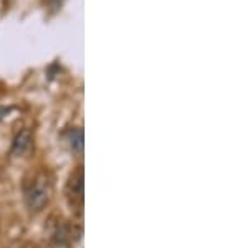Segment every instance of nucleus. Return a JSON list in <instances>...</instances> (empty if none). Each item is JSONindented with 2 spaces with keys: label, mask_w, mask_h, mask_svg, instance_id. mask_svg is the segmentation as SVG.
I'll return each instance as SVG.
<instances>
[{
  "label": "nucleus",
  "mask_w": 249,
  "mask_h": 248,
  "mask_svg": "<svg viewBox=\"0 0 249 248\" xmlns=\"http://www.w3.org/2000/svg\"><path fill=\"white\" fill-rule=\"evenodd\" d=\"M68 197L71 202L82 203L83 200V169L78 167V170L71 175L70 182H68Z\"/></svg>",
  "instance_id": "2"
},
{
  "label": "nucleus",
  "mask_w": 249,
  "mask_h": 248,
  "mask_svg": "<svg viewBox=\"0 0 249 248\" xmlns=\"http://www.w3.org/2000/svg\"><path fill=\"white\" fill-rule=\"evenodd\" d=\"M32 147V132L29 129L22 130L17 134V137L14 138V143H12V150L10 153L12 155H23L30 150Z\"/></svg>",
  "instance_id": "3"
},
{
  "label": "nucleus",
  "mask_w": 249,
  "mask_h": 248,
  "mask_svg": "<svg viewBox=\"0 0 249 248\" xmlns=\"http://www.w3.org/2000/svg\"><path fill=\"white\" fill-rule=\"evenodd\" d=\"M47 3H48V5H50L52 9H53V10H57L58 7H60V5H62V3H63V0H47Z\"/></svg>",
  "instance_id": "5"
},
{
  "label": "nucleus",
  "mask_w": 249,
  "mask_h": 248,
  "mask_svg": "<svg viewBox=\"0 0 249 248\" xmlns=\"http://www.w3.org/2000/svg\"><path fill=\"white\" fill-rule=\"evenodd\" d=\"M68 147H70V150L73 152V153H82L83 152V142H85V138H83V130L82 129H73L68 132Z\"/></svg>",
  "instance_id": "4"
},
{
  "label": "nucleus",
  "mask_w": 249,
  "mask_h": 248,
  "mask_svg": "<svg viewBox=\"0 0 249 248\" xmlns=\"http://www.w3.org/2000/svg\"><path fill=\"white\" fill-rule=\"evenodd\" d=\"M52 189H50V182L45 177H40L35 182L30 183V187L25 191V202L27 207L32 211H40L43 207L47 205L48 198H50Z\"/></svg>",
  "instance_id": "1"
},
{
  "label": "nucleus",
  "mask_w": 249,
  "mask_h": 248,
  "mask_svg": "<svg viewBox=\"0 0 249 248\" xmlns=\"http://www.w3.org/2000/svg\"><path fill=\"white\" fill-rule=\"evenodd\" d=\"M9 112H10V109H7V107H0V120L5 117V115L9 114Z\"/></svg>",
  "instance_id": "6"
}]
</instances>
